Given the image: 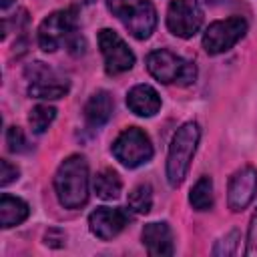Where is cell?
Returning a JSON list of instances; mask_svg holds the SVG:
<instances>
[{"label": "cell", "mask_w": 257, "mask_h": 257, "mask_svg": "<svg viewBox=\"0 0 257 257\" xmlns=\"http://www.w3.org/2000/svg\"><path fill=\"white\" fill-rule=\"evenodd\" d=\"M54 191L64 209H80L88 201V163L82 155L66 157L54 175Z\"/></svg>", "instance_id": "cell-1"}, {"label": "cell", "mask_w": 257, "mask_h": 257, "mask_svg": "<svg viewBox=\"0 0 257 257\" xmlns=\"http://www.w3.org/2000/svg\"><path fill=\"white\" fill-rule=\"evenodd\" d=\"M199 139H201V126L195 120L183 122L173 135V141L167 153V169H165L167 181L171 187H179L185 181L191 161L195 157Z\"/></svg>", "instance_id": "cell-2"}, {"label": "cell", "mask_w": 257, "mask_h": 257, "mask_svg": "<svg viewBox=\"0 0 257 257\" xmlns=\"http://www.w3.org/2000/svg\"><path fill=\"white\" fill-rule=\"evenodd\" d=\"M147 70L151 76L163 84H179V86H189L197 80V66L175 54L173 50L159 48L149 52L147 56Z\"/></svg>", "instance_id": "cell-3"}, {"label": "cell", "mask_w": 257, "mask_h": 257, "mask_svg": "<svg viewBox=\"0 0 257 257\" xmlns=\"http://www.w3.org/2000/svg\"><path fill=\"white\" fill-rule=\"evenodd\" d=\"M106 6L137 40H147L157 28V8L151 0H106Z\"/></svg>", "instance_id": "cell-4"}, {"label": "cell", "mask_w": 257, "mask_h": 257, "mask_svg": "<svg viewBox=\"0 0 257 257\" xmlns=\"http://www.w3.org/2000/svg\"><path fill=\"white\" fill-rule=\"evenodd\" d=\"M76 28H78V12L74 6L54 10L38 26V46L44 52H54L62 44L68 46L78 36Z\"/></svg>", "instance_id": "cell-5"}, {"label": "cell", "mask_w": 257, "mask_h": 257, "mask_svg": "<svg viewBox=\"0 0 257 257\" xmlns=\"http://www.w3.org/2000/svg\"><path fill=\"white\" fill-rule=\"evenodd\" d=\"M114 159L126 167V169H137L153 159V143L149 135L139 128V126H128L124 128L112 143L110 147Z\"/></svg>", "instance_id": "cell-6"}, {"label": "cell", "mask_w": 257, "mask_h": 257, "mask_svg": "<svg viewBox=\"0 0 257 257\" xmlns=\"http://www.w3.org/2000/svg\"><path fill=\"white\" fill-rule=\"evenodd\" d=\"M247 32V20L241 16H231L225 20H215L207 26L203 34V48L207 54H223L231 50Z\"/></svg>", "instance_id": "cell-7"}, {"label": "cell", "mask_w": 257, "mask_h": 257, "mask_svg": "<svg viewBox=\"0 0 257 257\" xmlns=\"http://www.w3.org/2000/svg\"><path fill=\"white\" fill-rule=\"evenodd\" d=\"M26 76L30 80L28 94L32 98H62L70 90V82L44 62L26 66Z\"/></svg>", "instance_id": "cell-8"}, {"label": "cell", "mask_w": 257, "mask_h": 257, "mask_svg": "<svg viewBox=\"0 0 257 257\" xmlns=\"http://www.w3.org/2000/svg\"><path fill=\"white\" fill-rule=\"evenodd\" d=\"M203 26V10L195 0H171L167 8V28L179 38L195 36Z\"/></svg>", "instance_id": "cell-9"}, {"label": "cell", "mask_w": 257, "mask_h": 257, "mask_svg": "<svg viewBox=\"0 0 257 257\" xmlns=\"http://www.w3.org/2000/svg\"><path fill=\"white\" fill-rule=\"evenodd\" d=\"M98 48L104 58V70L106 74L114 76L120 72H126L135 66V52L126 46V42L110 28H102L98 32Z\"/></svg>", "instance_id": "cell-10"}, {"label": "cell", "mask_w": 257, "mask_h": 257, "mask_svg": "<svg viewBox=\"0 0 257 257\" xmlns=\"http://www.w3.org/2000/svg\"><path fill=\"white\" fill-rule=\"evenodd\" d=\"M131 221L133 215L128 213V209L122 207H98L88 215L90 233L100 241L114 239Z\"/></svg>", "instance_id": "cell-11"}, {"label": "cell", "mask_w": 257, "mask_h": 257, "mask_svg": "<svg viewBox=\"0 0 257 257\" xmlns=\"http://www.w3.org/2000/svg\"><path fill=\"white\" fill-rule=\"evenodd\" d=\"M257 195V169L251 165L241 167L233 173L227 185V205L233 213L247 209Z\"/></svg>", "instance_id": "cell-12"}, {"label": "cell", "mask_w": 257, "mask_h": 257, "mask_svg": "<svg viewBox=\"0 0 257 257\" xmlns=\"http://www.w3.org/2000/svg\"><path fill=\"white\" fill-rule=\"evenodd\" d=\"M141 239H143V245L147 247L149 255L165 257V255H173L175 253L173 231H171L169 223H165V221H161V223H147L143 227Z\"/></svg>", "instance_id": "cell-13"}, {"label": "cell", "mask_w": 257, "mask_h": 257, "mask_svg": "<svg viewBox=\"0 0 257 257\" xmlns=\"http://www.w3.org/2000/svg\"><path fill=\"white\" fill-rule=\"evenodd\" d=\"M126 106L137 116H153L161 110V96L151 84H137L126 92Z\"/></svg>", "instance_id": "cell-14"}, {"label": "cell", "mask_w": 257, "mask_h": 257, "mask_svg": "<svg viewBox=\"0 0 257 257\" xmlns=\"http://www.w3.org/2000/svg\"><path fill=\"white\" fill-rule=\"evenodd\" d=\"M112 110H114V100H112L110 92L96 90L90 94V98L84 104V118H86L88 126L100 128L102 124H106L110 120Z\"/></svg>", "instance_id": "cell-15"}, {"label": "cell", "mask_w": 257, "mask_h": 257, "mask_svg": "<svg viewBox=\"0 0 257 257\" xmlns=\"http://www.w3.org/2000/svg\"><path fill=\"white\" fill-rule=\"evenodd\" d=\"M30 215V207L24 199L4 193L0 197V225L2 229H10L14 225H20Z\"/></svg>", "instance_id": "cell-16"}, {"label": "cell", "mask_w": 257, "mask_h": 257, "mask_svg": "<svg viewBox=\"0 0 257 257\" xmlns=\"http://www.w3.org/2000/svg\"><path fill=\"white\" fill-rule=\"evenodd\" d=\"M92 187H94L96 197H100V199H104V201H112V199H116V197L120 195V191H122V181H120V177H118L116 171H112V169H102V171H98V173L94 175Z\"/></svg>", "instance_id": "cell-17"}, {"label": "cell", "mask_w": 257, "mask_h": 257, "mask_svg": "<svg viewBox=\"0 0 257 257\" xmlns=\"http://www.w3.org/2000/svg\"><path fill=\"white\" fill-rule=\"evenodd\" d=\"M189 203L195 211H207L213 207V181L211 177H201L191 193H189Z\"/></svg>", "instance_id": "cell-18"}, {"label": "cell", "mask_w": 257, "mask_h": 257, "mask_svg": "<svg viewBox=\"0 0 257 257\" xmlns=\"http://www.w3.org/2000/svg\"><path fill=\"white\" fill-rule=\"evenodd\" d=\"M128 207L139 213V215H147L153 207V189L149 183H139L131 193H128Z\"/></svg>", "instance_id": "cell-19"}, {"label": "cell", "mask_w": 257, "mask_h": 257, "mask_svg": "<svg viewBox=\"0 0 257 257\" xmlns=\"http://www.w3.org/2000/svg\"><path fill=\"white\" fill-rule=\"evenodd\" d=\"M56 118V108L54 106H48V104H36L30 114H28V122H30V128L36 133V135H42L50 124L52 120Z\"/></svg>", "instance_id": "cell-20"}, {"label": "cell", "mask_w": 257, "mask_h": 257, "mask_svg": "<svg viewBox=\"0 0 257 257\" xmlns=\"http://www.w3.org/2000/svg\"><path fill=\"white\" fill-rule=\"evenodd\" d=\"M6 145H8V151L16 153V155L30 151V145H28V141H26V137H24L20 126H10L6 131Z\"/></svg>", "instance_id": "cell-21"}, {"label": "cell", "mask_w": 257, "mask_h": 257, "mask_svg": "<svg viewBox=\"0 0 257 257\" xmlns=\"http://www.w3.org/2000/svg\"><path fill=\"white\" fill-rule=\"evenodd\" d=\"M237 245H239V231L233 229V231H229L225 237H221L217 241V245L213 247V255H223V257L235 255Z\"/></svg>", "instance_id": "cell-22"}, {"label": "cell", "mask_w": 257, "mask_h": 257, "mask_svg": "<svg viewBox=\"0 0 257 257\" xmlns=\"http://www.w3.org/2000/svg\"><path fill=\"white\" fill-rule=\"evenodd\" d=\"M18 175H20V171H18L16 165H12V163L6 161V159L0 161V185H2V187H8L10 183H14V181L18 179Z\"/></svg>", "instance_id": "cell-23"}, {"label": "cell", "mask_w": 257, "mask_h": 257, "mask_svg": "<svg viewBox=\"0 0 257 257\" xmlns=\"http://www.w3.org/2000/svg\"><path fill=\"white\" fill-rule=\"evenodd\" d=\"M247 257H257V211L251 217L249 231H247V247H245Z\"/></svg>", "instance_id": "cell-24"}, {"label": "cell", "mask_w": 257, "mask_h": 257, "mask_svg": "<svg viewBox=\"0 0 257 257\" xmlns=\"http://www.w3.org/2000/svg\"><path fill=\"white\" fill-rule=\"evenodd\" d=\"M64 241H66V235L60 229H48L46 235H44V243L50 245V247H62Z\"/></svg>", "instance_id": "cell-25"}, {"label": "cell", "mask_w": 257, "mask_h": 257, "mask_svg": "<svg viewBox=\"0 0 257 257\" xmlns=\"http://www.w3.org/2000/svg\"><path fill=\"white\" fill-rule=\"evenodd\" d=\"M12 2H14V0H2V4H0V6H2V10H6V8L12 4Z\"/></svg>", "instance_id": "cell-26"}]
</instances>
